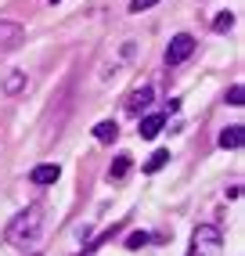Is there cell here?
Masks as SVG:
<instances>
[{"mask_svg": "<svg viewBox=\"0 0 245 256\" xmlns=\"http://www.w3.org/2000/svg\"><path fill=\"white\" fill-rule=\"evenodd\" d=\"M40 234H44V206H26L8 224V242L14 249H36Z\"/></svg>", "mask_w": 245, "mask_h": 256, "instance_id": "1", "label": "cell"}, {"mask_svg": "<svg viewBox=\"0 0 245 256\" xmlns=\"http://www.w3.org/2000/svg\"><path fill=\"white\" fill-rule=\"evenodd\" d=\"M188 256H224V234L216 224H198L191 234V249Z\"/></svg>", "mask_w": 245, "mask_h": 256, "instance_id": "2", "label": "cell"}, {"mask_svg": "<svg viewBox=\"0 0 245 256\" xmlns=\"http://www.w3.org/2000/svg\"><path fill=\"white\" fill-rule=\"evenodd\" d=\"M191 54H195V36H191V32H177L166 47V65H180Z\"/></svg>", "mask_w": 245, "mask_h": 256, "instance_id": "3", "label": "cell"}, {"mask_svg": "<svg viewBox=\"0 0 245 256\" xmlns=\"http://www.w3.org/2000/svg\"><path fill=\"white\" fill-rule=\"evenodd\" d=\"M22 36H26V29H22L18 22L0 18V54H4V50H11V47H18V44H22Z\"/></svg>", "mask_w": 245, "mask_h": 256, "instance_id": "4", "label": "cell"}, {"mask_svg": "<svg viewBox=\"0 0 245 256\" xmlns=\"http://www.w3.org/2000/svg\"><path fill=\"white\" fill-rule=\"evenodd\" d=\"M32 184H40V188H47V184H58V177H62V166L58 162H40L36 170H32Z\"/></svg>", "mask_w": 245, "mask_h": 256, "instance_id": "5", "label": "cell"}, {"mask_svg": "<svg viewBox=\"0 0 245 256\" xmlns=\"http://www.w3.org/2000/svg\"><path fill=\"white\" fill-rule=\"evenodd\" d=\"M148 105H152V87L130 90V98H126V112L130 116H141V108H148Z\"/></svg>", "mask_w": 245, "mask_h": 256, "instance_id": "6", "label": "cell"}, {"mask_svg": "<svg viewBox=\"0 0 245 256\" xmlns=\"http://www.w3.org/2000/svg\"><path fill=\"white\" fill-rule=\"evenodd\" d=\"M26 83H29V76H26L22 69H14V72H8V76H4L0 90H4V94H22V90H26Z\"/></svg>", "mask_w": 245, "mask_h": 256, "instance_id": "7", "label": "cell"}, {"mask_svg": "<svg viewBox=\"0 0 245 256\" xmlns=\"http://www.w3.org/2000/svg\"><path fill=\"white\" fill-rule=\"evenodd\" d=\"M162 126H166V116H159V112H155V116H144L141 119V138H159V134H162Z\"/></svg>", "mask_w": 245, "mask_h": 256, "instance_id": "8", "label": "cell"}, {"mask_svg": "<svg viewBox=\"0 0 245 256\" xmlns=\"http://www.w3.org/2000/svg\"><path fill=\"white\" fill-rule=\"evenodd\" d=\"M242 141H245V130L242 126H227V130H220V148H242Z\"/></svg>", "mask_w": 245, "mask_h": 256, "instance_id": "9", "label": "cell"}, {"mask_svg": "<svg viewBox=\"0 0 245 256\" xmlns=\"http://www.w3.org/2000/svg\"><path fill=\"white\" fill-rule=\"evenodd\" d=\"M94 138H98L101 144H112V141L119 138V126L112 123V119H104V123H98V126H94Z\"/></svg>", "mask_w": 245, "mask_h": 256, "instance_id": "10", "label": "cell"}, {"mask_svg": "<svg viewBox=\"0 0 245 256\" xmlns=\"http://www.w3.org/2000/svg\"><path fill=\"white\" fill-rule=\"evenodd\" d=\"M166 162H170V152H166V148H159V152H155V156L144 162V174H159Z\"/></svg>", "mask_w": 245, "mask_h": 256, "instance_id": "11", "label": "cell"}, {"mask_svg": "<svg viewBox=\"0 0 245 256\" xmlns=\"http://www.w3.org/2000/svg\"><path fill=\"white\" fill-rule=\"evenodd\" d=\"M130 166H134V162H130V156H119V159L112 162V170H108V174H112V180H122V177L130 174Z\"/></svg>", "mask_w": 245, "mask_h": 256, "instance_id": "12", "label": "cell"}, {"mask_svg": "<svg viewBox=\"0 0 245 256\" xmlns=\"http://www.w3.org/2000/svg\"><path fill=\"white\" fill-rule=\"evenodd\" d=\"M231 26H234V14L231 11H220L213 18V32H231Z\"/></svg>", "mask_w": 245, "mask_h": 256, "instance_id": "13", "label": "cell"}, {"mask_svg": "<svg viewBox=\"0 0 245 256\" xmlns=\"http://www.w3.org/2000/svg\"><path fill=\"white\" fill-rule=\"evenodd\" d=\"M242 98H245V87H242V83H234V87L227 90V105H234V108H242V105H245Z\"/></svg>", "mask_w": 245, "mask_h": 256, "instance_id": "14", "label": "cell"}, {"mask_svg": "<svg viewBox=\"0 0 245 256\" xmlns=\"http://www.w3.org/2000/svg\"><path fill=\"white\" fill-rule=\"evenodd\" d=\"M148 238H152L148 231H134V234L126 238V249H141V246H148Z\"/></svg>", "mask_w": 245, "mask_h": 256, "instance_id": "15", "label": "cell"}, {"mask_svg": "<svg viewBox=\"0 0 245 256\" xmlns=\"http://www.w3.org/2000/svg\"><path fill=\"white\" fill-rule=\"evenodd\" d=\"M159 0H130V11L134 14H141V11H148V8H155Z\"/></svg>", "mask_w": 245, "mask_h": 256, "instance_id": "16", "label": "cell"}, {"mask_svg": "<svg viewBox=\"0 0 245 256\" xmlns=\"http://www.w3.org/2000/svg\"><path fill=\"white\" fill-rule=\"evenodd\" d=\"M50 4H58V0H50Z\"/></svg>", "mask_w": 245, "mask_h": 256, "instance_id": "17", "label": "cell"}]
</instances>
